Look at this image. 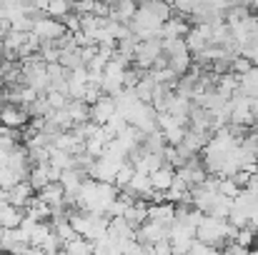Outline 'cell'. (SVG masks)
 <instances>
[{"mask_svg": "<svg viewBox=\"0 0 258 255\" xmlns=\"http://www.w3.org/2000/svg\"><path fill=\"white\" fill-rule=\"evenodd\" d=\"M236 233L238 228H233L226 218H213V215H203V220L198 223V230H196V238L206 245H213V248H223L226 243L236 240Z\"/></svg>", "mask_w": 258, "mask_h": 255, "instance_id": "obj_1", "label": "cell"}, {"mask_svg": "<svg viewBox=\"0 0 258 255\" xmlns=\"http://www.w3.org/2000/svg\"><path fill=\"white\" fill-rule=\"evenodd\" d=\"M163 58V40L161 38H151V40H141L136 48V58L133 65L141 70H151L158 65V60Z\"/></svg>", "mask_w": 258, "mask_h": 255, "instance_id": "obj_2", "label": "cell"}, {"mask_svg": "<svg viewBox=\"0 0 258 255\" xmlns=\"http://www.w3.org/2000/svg\"><path fill=\"white\" fill-rule=\"evenodd\" d=\"M33 35L40 40V43H55L60 38L68 35V28L63 25V20H55L50 15H43L35 20V28H33Z\"/></svg>", "mask_w": 258, "mask_h": 255, "instance_id": "obj_3", "label": "cell"}, {"mask_svg": "<svg viewBox=\"0 0 258 255\" xmlns=\"http://www.w3.org/2000/svg\"><path fill=\"white\" fill-rule=\"evenodd\" d=\"M115 115H118V105H115V98L113 95H100L90 105V120L95 125H108Z\"/></svg>", "mask_w": 258, "mask_h": 255, "instance_id": "obj_4", "label": "cell"}, {"mask_svg": "<svg viewBox=\"0 0 258 255\" xmlns=\"http://www.w3.org/2000/svg\"><path fill=\"white\" fill-rule=\"evenodd\" d=\"M123 165H125V163H118V160H110V158L100 155V158H95V163H93V168L88 173V178L100 180V183H113V185H115V175H118V170L123 168Z\"/></svg>", "mask_w": 258, "mask_h": 255, "instance_id": "obj_5", "label": "cell"}, {"mask_svg": "<svg viewBox=\"0 0 258 255\" xmlns=\"http://www.w3.org/2000/svg\"><path fill=\"white\" fill-rule=\"evenodd\" d=\"M136 238L141 243H148V245H156V243H163L171 238V228L168 225H161V223H153V220H146L138 230H136Z\"/></svg>", "mask_w": 258, "mask_h": 255, "instance_id": "obj_6", "label": "cell"}, {"mask_svg": "<svg viewBox=\"0 0 258 255\" xmlns=\"http://www.w3.org/2000/svg\"><path fill=\"white\" fill-rule=\"evenodd\" d=\"M175 210H178V205H173V203H168V200L148 203V220H153V223H161V225H168V228H171L173 220H175Z\"/></svg>", "mask_w": 258, "mask_h": 255, "instance_id": "obj_7", "label": "cell"}, {"mask_svg": "<svg viewBox=\"0 0 258 255\" xmlns=\"http://www.w3.org/2000/svg\"><path fill=\"white\" fill-rule=\"evenodd\" d=\"M28 118L30 115L23 105H13V103L0 105V125H5V128H20L28 123Z\"/></svg>", "mask_w": 258, "mask_h": 255, "instance_id": "obj_8", "label": "cell"}, {"mask_svg": "<svg viewBox=\"0 0 258 255\" xmlns=\"http://www.w3.org/2000/svg\"><path fill=\"white\" fill-rule=\"evenodd\" d=\"M38 195L50 205L53 213H55V210H63V208L68 205V193H66V188H63L60 183H50V185H45Z\"/></svg>", "mask_w": 258, "mask_h": 255, "instance_id": "obj_9", "label": "cell"}, {"mask_svg": "<svg viewBox=\"0 0 258 255\" xmlns=\"http://www.w3.org/2000/svg\"><path fill=\"white\" fill-rule=\"evenodd\" d=\"M33 193H35V188H33L28 180H23V183H18V185H13V188L8 190V203L15 205V208H28L30 200L35 198Z\"/></svg>", "mask_w": 258, "mask_h": 255, "instance_id": "obj_10", "label": "cell"}, {"mask_svg": "<svg viewBox=\"0 0 258 255\" xmlns=\"http://www.w3.org/2000/svg\"><path fill=\"white\" fill-rule=\"evenodd\" d=\"M173 183H175V168L168 165V163L151 173V185H153L156 193H166V190H171Z\"/></svg>", "mask_w": 258, "mask_h": 255, "instance_id": "obj_11", "label": "cell"}, {"mask_svg": "<svg viewBox=\"0 0 258 255\" xmlns=\"http://www.w3.org/2000/svg\"><path fill=\"white\" fill-rule=\"evenodd\" d=\"M188 30H190V25H188V20L183 15H171L163 23V28H161V38L163 40H168V38H185Z\"/></svg>", "mask_w": 258, "mask_h": 255, "instance_id": "obj_12", "label": "cell"}, {"mask_svg": "<svg viewBox=\"0 0 258 255\" xmlns=\"http://www.w3.org/2000/svg\"><path fill=\"white\" fill-rule=\"evenodd\" d=\"M28 183L40 193L45 185H50V183H55L53 180V168H50V163H38V165H33L30 168V175H28Z\"/></svg>", "mask_w": 258, "mask_h": 255, "instance_id": "obj_13", "label": "cell"}, {"mask_svg": "<svg viewBox=\"0 0 258 255\" xmlns=\"http://www.w3.org/2000/svg\"><path fill=\"white\" fill-rule=\"evenodd\" d=\"M108 238H113L115 243H123L128 238H136V228L125 218H110V223H108Z\"/></svg>", "mask_w": 258, "mask_h": 255, "instance_id": "obj_14", "label": "cell"}, {"mask_svg": "<svg viewBox=\"0 0 258 255\" xmlns=\"http://www.w3.org/2000/svg\"><path fill=\"white\" fill-rule=\"evenodd\" d=\"M136 230L148 220V203L146 200H133L131 205H128V210H125V215H123Z\"/></svg>", "mask_w": 258, "mask_h": 255, "instance_id": "obj_15", "label": "cell"}, {"mask_svg": "<svg viewBox=\"0 0 258 255\" xmlns=\"http://www.w3.org/2000/svg\"><path fill=\"white\" fill-rule=\"evenodd\" d=\"M28 0H0V20L3 23H13L15 18L25 15Z\"/></svg>", "mask_w": 258, "mask_h": 255, "instance_id": "obj_16", "label": "cell"}, {"mask_svg": "<svg viewBox=\"0 0 258 255\" xmlns=\"http://www.w3.org/2000/svg\"><path fill=\"white\" fill-rule=\"evenodd\" d=\"M238 93L246 98H258V65L238 75Z\"/></svg>", "mask_w": 258, "mask_h": 255, "instance_id": "obj_17", "label": "cell"}, {"mask_svg": "<svg viewBox=\"0 0 258 255\" xmlns=\"http://www.w3.org/2000/svg\"><path fill=\"white\" fill-rule=\"evenodd\" d=\"M25 218V213L10 203H3L0 205V228H18L20 220Z\"/></svg>", "mask_w": 258, "mask_h": 255, "instance_id": "obj_18", "label": "cell"}, {"mask_svg": "<svg viewBox=\"0 0 258 255\" xmlns=\"http://www.w3.org/2000/svg\"><path fill=\"white\" fill-rule=\"evenodd\" d=\"M73 5H76V0H48L45 15H50L55 20H66L73 13Z\"/></svg>", "mask_w": 258, "mask_h": 255, "instance_id": "obj_19", "label": "cell"}, {"mask_svg": "<svg viewBox=\"0 0 258 255\" xmlns=\"http://www.w3.org/2000/svg\"><path fill=\"white\" fill-rule=\"evenodd\" d=\"M20 145H18V133H15V128H5V125H0V153H13V150H18Z\"/></svg>", "mask_w": 258, "mask_h": 255, "instance_id": "obj_20", "label": "cell"}, {"mask_svg": "<svg viewBox=\"0 0 258 255\" xmlns=\"http://www.w3.org/2000/svg\"><path fill=\"white\" fill-rule=\"evenodd\" d=\"M63 248H68L73 255H93V250H95V243H90L88 238H83V235H76L71 243H66Z\"/></svg>", "mask_w": 258, "mask_h": 255, "instance_id": "obj_21", "label": "cell"}, {"mask_svg": "<svg viewBox=\"0 0 258 255\" xmlns=\"http://www.w3.org/2000/svg\"><path fill=\"white\" fill-rule=\"evenodd\" d=\"M241 55L246 60H251L253 65H258V35L248 38L246 43H241Z\"/></svg>", "mask_w": 258, "mask_h": 255, "instance_id": "obj_22", "label": "cell"}, {"mask_svg": "<svg viewBox=\"0 0 258 255\" xmlns=\"http://www.w3.org/2000/svg\"><path fill=\"white\" fill-rule=\"evenodd\" d=\"M133 175H136V168H133L131 163H125L123 168L118 170V175H115V185H118V188H125V185L131 183Z\"/></svg>", "mask_w": 258, "mask_h": 255, "instance_id": "obj_23", "label": "cell"}, {"mask_svg": "<svg viewBox=\"0 0 258 255\" xmlns=\"http://www.w3.org/2000/svg\"><path fill=\"white\" fill-rule=\"evenodd\" d=\"M236 243L251 248V245L256 243V230H253V228H241V230L236 233Z\"/></svg>", "mask_w": 258, "mask_h": 255, "instance_id": "obj_24", "label": "cell"}, {"mask_svg": "<svg viewBox=\"0 0 258 255\" xmlns=\"http://www.w3.org/2000/svg\"><path fill=\"white\" fill-rule=\"evenodd\" d=\"M190 255H223V253H221V248H213V245H206V243L196 240L193 248H190Z\"/></svg>", "mask_w": 258, "mask_h": 255, "instance_id": "obj_25", "label": "cell"}, {"mask_svg": "<svg viewBox=\"0 0 258 255\" xmlns=\"http://www.w3.org/2000/svg\"><path fill=\"white\" fill-rule=\"evenodd\" d=\"M221 253L223 255H248L251 253V248H246V245H241V243L231 240V243H226V245L221 248Z\"/></svg>", "mask_w": 258, "mask_h": 255, "instance_id": "obj_26", "label": "cell"}, {"mask_svg": "<svg viewBox=\"0 0 258 255\" xmlns=\"http://www.w3.org/2000/svg\"><path fill=\"white\" fill-rule=\"evenodd\" d=\"M151 255H175V250H173L171 240H163V243L151 245Z\"/></svg>", "mask_w": 258, "mask_h": 255, "instance_id": "obj_27", "label": "cell"}, {"mask_svg": "<svg viewBox=\"0 0 258 255\" xmlns=\"http://www.w3.org/2000/svg\"><path fill=\"white\" fill-rule=\"evenodd\" d=\"M253 3H256V0H231V5H248V8H251Z\"/></svg>", "mask_w": 258, "mask_h": 255, "instance_id": "obj_28", "label": "cell"}, {"mask_svg": "<svg viewBox=\"0 0 258 255\" xmlns=\"http://www.w3.org/2000/svg\"><path fill=\"white\" fill-rule=\"evenodd\" d=\"M55 255H73V253H71L68 248H60V250H58V253H55Z\"/></svg>", "mask_w": 258, "mask_h": 255, "instance_id": "obj_29", "label": "cell"}, {"mask_svg": "<svg viewBox=\"0 0 258 255\" xmlns=\"http://www.w3.org/2000/svg\"><path fill=\"white\" fill-rule=\"evenodd\" d=\"M251 8H253V15H256V18H258V0H256V3H253V5H251Z\"/></svg>", "mask_w": 258, "mask_h": 255, "instance_id": "obj_30", "label": "cell"}, {"mask_svg": "<svg viewBox=\"0 0 258 255\" xmlns=\"http://www.w3.org/2000/svg\"><path fill=\"white\" fill-rule=\"evenodd\" d=\"M175 255H190V253H175Z\"/></svg>", "mask_w": 258, "mask_h": 255, "instance_id": "obj_31", "label": "cell"}, {"mask_svg": "<svg viewBox=\"0 0 258 255\" xmlns=\"http://www.w3.org/2000/svg\"><path fill=\"white\" fill-rule=\"evenodd\" d=\"M0 63H3V60H0Z\"/></svg>", "mask_w": 258, "mask_h": 255, "instance_id": "obj_32", "label": "cell"}]
</instances>
